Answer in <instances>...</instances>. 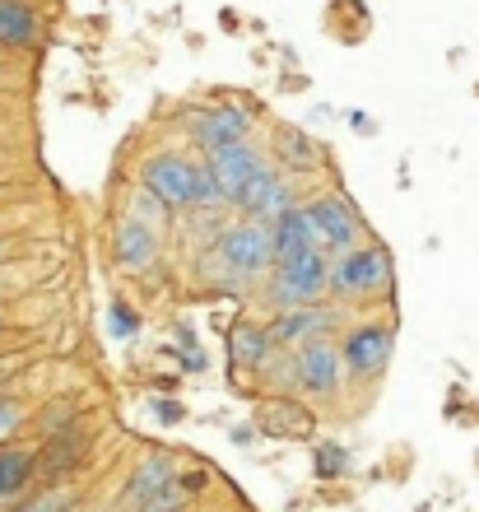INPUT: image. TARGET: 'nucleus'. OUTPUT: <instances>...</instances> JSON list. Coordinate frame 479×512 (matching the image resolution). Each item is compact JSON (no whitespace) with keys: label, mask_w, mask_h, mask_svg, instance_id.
I'll use <instances>...</instances> for the list:
<instances>
[{"label":"nucleus","mask_w":479,"mask_h":512,"mask_svg":"<svg viewBox=\"0 0 479 512\" xmlns=\"http://www.w3.org/2000/svg\"><path fill=\"white\" fill-rule=\"evenodd\" d=\"M326 280H331V256L312 247L303 256H289V261H275V308L289 312V308H307V303H317L326 294Z\"/></svg>","instance_id":"f03ea898"},{"label":"nucleus","mask_w":479,"mask_h":512,"mask_svg":"<svg viewBox=\"0 0 479 512\" xmlns=\"http://www.w3.org/2000/svg\"><path fill=\"white\" fill-rule=\"evenodd\" d=\"M386 280H391V256L382 252V247H345V252L331 261V280H326V289H335V294H377V289H386Z\"/></svg>","instance_id":"20e7f679"},{"label":"nucleus","mask_w":479,"mask_h":512,"mask_svg":"<svg viewBox=\"0 0 479 512\" xmlns=\"http://www.w3.org/2000/svg\"><path fill=\"white\" fill-rule=\"evenodd\" d=\"M270 243H275V261H289V256H303L317 247V229H312L307 205H293L289 215H280L270 224Z\"/></svg>","instance_id":"9b49d317"},{"label":"nucleus","mask_w":479,"mask_h":512,"mask_svg":"<svg viewBox=\"0 0 479 512\" xmlns=\"http://www.w3.org/2000/svg\"><path fill=\"white\" fill-rule=\"evenodd\" d=\"M28 480H33V452H0V499H14L24 494Z\"/></svg>","instance_id":"2eb2a0df"},{"label":"nucleus","mask_w":479,"mask_h":512,"mask_svg":"<svg viewBox=\"0 0 479 512\" xmlns=\"http://www.w3.org/2000/svg\"><path fill=\"white\" fill-rule=\"evenodd\" d=\"M205 154H210V159H205V168H210L214 187H219V196H224L228 205H238L242 187H247V182L266 168V154H261L252 140H233V145L205 149Z\"/></svg>","instance_id":"39448f33"},{"label":"nucleus","mask_w":479,"mask_h":512,"mask_svg":"<svg viewBox=\"0 0 479 512\" xmlns=\"http://www.w3.org/2000/svg\"><path fill=\"white\" fill-rule=\"evenodd\" d=\"M112 331H117L121 340L135 336V331H140V317H131V312H126V308L117 303V308H112Z\"/></svg>","instance_id":"aec40b11"},{"label":"nucleus","mask_w":479,"mask_h":512,"mask_svg":"<svg viewBox=\"0 0 479 512\" xmlns=\"http://www.w3.org/2000/svg\"><path fill=\"white\" fill-rule=\"evenodd\" d=\"M307 215H312V229H317L321 252H345V247H354V238H359V215L349 210V201H340V196H321V201L307 205Z\"/></svg>","instance_id":"0eeeda50"},{"label":"nucleus","mask_w":479,"mask_h":512,"mask_svg":"<svg viewBox=\"0 0 479 512\" xmlns=\"http://www.w3.org/2000/svg\"><path fill=\"white\" fill-rule=\"evenodd\" d=\"M182 415V410H177V405H168V401H159V419H177Z\"/></svg>","instance_id":"5701e85b"},{"label":"nucleus","mask_w":479,"mask_h":512,"mask_svg":"<svg viewBox=\"0 0 479 512\" xmlns=\"http://www.w3.org/2000/svg\"><path fill=\"white\" fill-rule=\"evenodd\" d=\"M135 512H187V499H182V489H177V485H168V489L159 494V499L140 503Z\"/></svg>","instance_id":"6ab92c4d"},{"label":"nucleus","mask_w":479,"mask_h":512,"mask_svg":"<svg viewBox=\"0 0 479 512\" xmlns=\"http://www.w3.org/2000/svg\"><path fill=\"white\" fill-rule=\"evenodd\" d=\"M326 326H335V312H321L317 303H307V308H289L280 322L270 326V340L275 345H298V340H317Z\"/></svg>","instance_id":"ddd939ff"},{"label":"nucleus","mask_w":479,"mask_h":512,"mask_svg":"<svg viewBox=\"0 0 479 512\" xmlns=\"http://www.w3.org/2000/svg\"><path fill=\"white\" fill-rule=\"evenodd\" d=\"M168 485H177V466L168 457H145L140 466H135V475L126 480V503L131 508H140V503L159 499Z\"/></svg>","instance_id":"4468645a"},{"label":"nucleus","mask_w":479,"mask_h":512,"mask_svg":"<svg viewBox=\"0 0 479 512\" xmlns=\"http://www.w3.org/2000/svg\"><path fill=\"white\" fill-rule=\"evenodd\" d=\"M70 503H75L70 489H47V494H38V499H28L19 512H70Z\"/></svg>","instance_id":"a211bd4d"},{"label":"nucleus","mask_w":479,"mask_h":512,"mask_svg":"<svg viewBox=\"0 0 479 512\" xmlns=\"http://www.w3.org/2000/svg\"><path fill=\"white\" fill-rule=\"evenodd\" d=\"M340 373H345V364H340V350H335L331 340H303L298 345V359H293V378H298V387L312 391V396H321V401H331L335 391H340Z\"/></svg>","instance_id":"423d86ee"},{"label":"nucleus","mask_w":479,"mask_h":512,"mask_svg":"<svg viewBox=\"0 0 479 512\" xmlns=\"http://www.w3.org/2000/svg\"><path fill=\"white\" fill-rule=\"evenodd\" d=\"M19 419H24V405L19 401H0V438L10 429H19Z\"/></svg>","instance_id":"412c9836"},{"label":"nucleus","mask_w":479,"mask_h":512,"mask_svg":"<svg viewBox=\"0 0 479 512\" xmlns=\"http://www.w3.org/2000/svg\"><path fill=\"white\" fill-rule=\"evenodd\" d=\"M112 256H117L121 270H149L159 261V233H154V224L140 215L121 219L117 233H112Z\"/></svg>","instance_id":"9d476101"},{"label":"nucleus","mask_w":479,"mask_h":512,"mask_svg":"<svg viewBox=\"0 0 479 512\" xmlns=\"http://www.w3.org/2000/svg\"><path fill=\"white\" fill-rule=\"evenodd\" d=\"M0 261H5V247H0Z\"/></svg>","instance_id":"b1692460"},{"label":"nucleus","mask_w":479,"mask_h":512,"mask_svg":"<svg viewBox=\"0 0 479 512\" xmlns=\"http://www.w3.org/2000/svg\"><path fill=\"white\" fill-rule=\"evenodd\" d=\"M280 159L289 163V168H303V173H312V168L321 163V154H317V145H312L303 131H280Z\"/></svg>","instance_id":"f3484780"},{"label":"nucleus","mask_w":479,"mask_h":512,"mask_svg":"<svg viewBox=\"0 0 479 512\" xmlns=\"http://www.w3.org/2000/svg\"><path fill=\"white\" fill-rule=\"evenodd\" d=\"M270 350H275L270 331H256V326H238V331H233V359H238V364L261 368Z\"/></svg>","instance_id":"dca6fc26"},{"label":"nucleus","mask_w":479,"mask_h":512,"mask_svg":"<svg viewBox=\"0 0 479 512\" xmlns=\"http://www.w3.org/2000/svg\"><path fill=\"white\" fill-rule=\"evenodd\" d=\"M391 359V331L386 326H359L349 331L345 345H340V364L354 373V378H377Z\"/></svg>","instance_id":"6e6552de"},{"label":"nucleus","mask_w":479,"mask_h":512,"mask_svg":"<svg viewBox=\"0 0 479 512\" xmlns=\"http://www.w3.org/2000/svg\"><path fill=\"white\" fill-rule=\"evenodd\" d=\"M38 33H42L38 10H33L28 0H0V47L24 52V47L38 42Z\"/></svg>","instance_id":"f8f14e48"},{"label":"nucleus","mask_w":479,"mask_h":512,"mask_svg":"<svg viewBox=\"0 0 479 512\" xmlns=\"http://www.w3.org/2000/svg\"><path fill=\"white\" fill-rule=\"evenodd\" d=\"M252 135V112L238 108V103H224V108H205L200 117H191V140L200 149H219L233 145V140H247Z\"/></svg>","instance_id":"1a4fd4ad"},{"label":"nucleus","mask_w":479,"mask_h":512,"mask_svg":"<svg viewBox=\"0 0 479 512\" xmlns=\"http://www.w3.org/2000/svg\"><path fill=\"white\" fill-rule=\"evenodd\" d=\"M214 256H219V266H224L233 280H256V275H266V270L275 266L270 224H266V219H252V215L224 224Z\"/></svg>","instance_id":"f257e3e1"},{"label":"nucleus","mask_w":479,"mask_h":512,"mask_svg":"<svg viewBox=\"0 0 479 512\" xmlns=\"http://www.w3.org/2000/svg\"><path fill=\"white\" fill-rule=\"evenodd\" d=\"M317 471H321V475H340V471H345V457H340V447H321Z\"/></svg>","instance_id":"4be33fe9"},{"label":"nucleus","mask_w":479,"mask_h":512,"mask_svg":"<svg viewBox=\"0 0 479 512\" xmlns=\"http://www.w3.org/2000/svg\"><path fill=\"white\" fill-rule=\"evenodd\" d=\"M196 173H200V163H191L187 154L159 149V154H149L145 168H140V187H145L163 210H191V201H196Z\"/></svg>","instance_id":"7ed1b4c3"}]
</instances>
